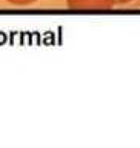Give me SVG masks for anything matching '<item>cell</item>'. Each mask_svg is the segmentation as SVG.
Instances as JSON below:
<instances>
[{
	"instance_id": "cell-1",
	"label": "cell",
	"mask_w": 140,
	"mask_h": 148,
	"mask_svg": "<svg viewBox=\"0 0 140 148\" xmlns=\"http://www.w3.org/2000/svg\"><path fill=\"white\" fill-rule=\"evenodd\" d=\"M117 0H66L71 9H111Z\"/></svg>"
},
{
	"instance_id": "cell-2",
	"label": "cell",
	"mask_w": 140,
	"mask_h": 148,
	"mask_svg": "<svg viewBox=\"0 0 140 148\" xmlns=\"http://www.w3.org/2000/svg\"><path fill=\"white\" fill-rule=\"evenodd\" d=\"M5 2H8L12 6H29V5L39 2V0H5Z\"/></svg>"
},
{
	"instance_id": "cell-3",
	"label": "cell",
	"mask_w": 140,
	"mask_h": 148,
	"mask_svg": "<svg viewBox=\"0 0 140 148\" xmlns=\"http://www.w3.org/2000/svg\"><path fill=\"white\" fill-rule=\"evenodd\" d=\"M129 2H132V0H117V3H129Z\"/></svg>"
}]
</instances>
